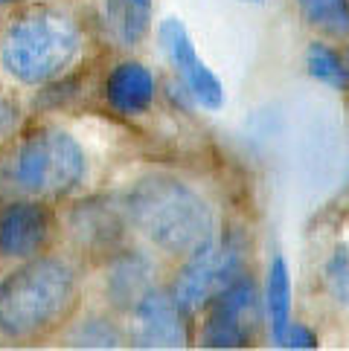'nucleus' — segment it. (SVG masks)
<instances>
[{"label": "nucleus", "instance_id": "obj_8", "mask_svg": "<svg viewBox=\"0 0 349 351\" xmlns=\"http://www.w3.org/2000/svg\"><path fill=\"white\" fill-rule=\"evenodd\" d=\"M131 340L140 348H183L190 343L183 311L164 291H148L131 308Z\"/></svg>", "mask_w": 349, "mask_h": 351}, {"label": "nucleus", "instance_id": "obj_14", "mask_svg": "<svg viewBox=\"0 0 349 351\" xmlns=\"http://www.w3.org/2000/svg\"><path fill=\"white\" fill-rule=\"evenodd\" d=\"M265 317L271 325V337L280 346L285 328L291 325V273L285 258L277 256L268 265V279H265Z\"/></svg>", "mask_w": 349, "mask_h": 351}, {"label": "nucleus", "instance_id": "obj_20", "mask_svg": "<svg viewBox=\"0 0 349 351\" xmlns=\"http://www.w3.org/2000/svg\"><path fill=\"white\" fill-rule=\"evenodd\" d=\"M3 3H12V0H0V6H3Z\"/></svg>", "mask_w": 349, "mask_h": 351}, {"label": "nucleus", "instance_id": "obj_5", "mask_svg": "<svg viewBox=\"0 0 349 351\" xmlns=\"http://www.w3.org/2000/svg\"><path fill=\"white\" fill-rule=\"evenodd\" d=\"M245 273V253L242 244L233 238L210 241L190 253V261L181 267L172 285V299L183 313H195L207 308L213 299Z\"/></svg>", "mask_w": 349, "mask_h": 351}, {"label": "nucleus", "instance_id": "obj_18", "mask_svg": "<svg viewBox=\"0 0 349 351\" xmlns=\"http://www.w3.org/2000/svg\"><path fill=\"white\" fill-rule=\"evenodd\" d=\"M280 346H282V348H317V334L311 331L308 325L291 319V325H289V328H285V334H282Z\"/></svg>", "mask_w": 349, "mask_h": 351}, {"label": "nucleus", "instance_id": "obj_6", "mask_svg": "<svg viewBox=\"0 0 349 351\" xmlns=\"http://www.w3.org/2000/svg\"><path fill=\"white\" fill-rule=\"evenodd\" d=\"M262 325V299L251 276H239L210 302L201 328L204 348H245Z\"/></svg>", "mask_w": 349, "mask_h": 351}, {"label": "nucleus", "instance_id": "obj_19", "mask_svg": "<svg viewBox=\"0 0 349 351\" xmlns=\"http://www.w3.org/2000/svg\"><path fill=\"white\" fill-rule=\"evenodd\" d=\"M15 125H18V105L0 99V136L12 134V131H15Z\"/></svg>", "mask_w": 349, "mask_h": 351}, {"label": "nucleus", "instance_id": "obj_3", "mask_svg": "<svg viewBox=\"0 0 349 351\" xmlns=\"http://www.w3.org/2000/svg\"><path fill=\"white\" fill-rule=\"evenodd\" d=\"M82 53L76 21L56 9H35L18 18L0 41V61L21 84H44L65 73Z\"/></svg>", "mask_w": 349, "mask_h": 351}, {"label": "nucleus", "instance_id": "obj_1", "mask_svg": "<svg viewBox=\"0 0 349 351\" xmlns=\"http://www.w3.org/2000/svg\"><path fill=\"white\" fill-rule=\"evenodd\" d=\"M126 221L148 244L172 256H190L216 232L213 206L201 192L169 174H148L126 195Z\"/></svg>", "mask_w": 349, "mask_h": 351}, {"label": "nucleus", "instance_id": "obj_11", "mask_svg": "<svg viewBox=\"0 0 349 351\" xmlns=\"http://www.w3.org/2000/svg\"><path fill=\"white\" fill-rule=\"evenodd\" d=\"M122 227L126 221L117 206H111V200H85L70 215V232L82 247L93 250H111L120 241Z\"/></svg>", "mask_w": 349, "mask_h": 351}, {"label": "nucleus", "instance_id": "obj_7", "mask_svg": "<svg viewBox=\"0 0 349 351\" xmlns=\"http://www.w3.org/2000/svg\"><path fill=\"white\" fill-rule=\"evenodd\" d=\"M157 38H160L164 53L169 56L174 73L181 76L183 87L192 93L195 102L207 110H218L224 105V84L201 61V56L195 53L192 38H190V32H186L183 23L178 18H166L157 27Z\"/></svg>", "mask_w": 349, "mask_h": 351}, {"label": "nucleus", "instance_id": "obj_10", "mask_svg": "<svg viewBox=\"0 0 349 351\" xmlns=\"http://www.w3.org/2000/svg\"><path fill=\"white\" fill-rule=\"evenodd\" d=\"M105 99L122 117L146 114L155 102V76L140 61H120L105 79Z\"/></svg>", "mask_w": 349, "mask_h": 351}, {"label": "nucleus", "instance_id": "obj_17", "mask_svg": "<svg viewBox=\"0 0 349 351\" xmlns=\"http://www.w3.org/2000/svg\"><path fill=\"white\" fill-rule=\"evenodd\" d=\"M70 346L76 348H120L122 334L114 322H108L102 317H91L76 325V331L70 334Z\"/></svg>", "mask_w": 349, "mask_h": 351}, {"label": "nucleus", "instance_id": "obj_9", "mask_svg": "<svg viewBox=\"0 0 349 351\" xmlns=\"http://www.w3.org/2000/svg\"><path fill=\"white\" fill-rule=\"evenodd\" d=\"M49 212L38 200H18L0 212V258H35L49 241Z\"/></svg>", "mask_w": 349, "mask_h": 351}, {"label": "nucleus", "instance_id": "obj_16", "mask_svg": "<svg viewBox=\"0 0 349 351\" xmlns=\"http://www.w3.org/2000/svg\"><path fill=\"white\" fill-rule=\"evenodd\" d=\"M306 67L311 73V79L329 84V87H335V90H346L349 87V64L338 53H335L329 44H323V41L308 44Z\"/></svg>", "mask_w": 349, "mask_h": 351}, {"label": "nucleus", "instance_id": "obj_2", "mask_svg": "<svg viewBox=\"0 0 349 351\" xmlns=\"http://www.w3.org/2000/svg\"><path fill=\"white\" fill-rule=\"evenodd\" d=\"M76 302V273L61 258H32L0 282V334L30 340L67 317Z\"/></svg>", "mask_w": 349, "mask_h": 351}, {"label": "nucleus", "instance_id": "obj_13", "mask_svg": "<svg viewBox=\"0 0 349 351\" xmlns=\"http://www.w3.org/2000/svg\"><path fill=\"white\" fill-rule=\"evenodd\" d=\"M102 21L120 47H134L152 27V0H102Z\"/></svg>", "mask_w": 349, "mask_h": 351}, {"label": "nucleus", "instance_id": "obj_15", "mask_svg": "<svg viewBox=\"0 0 349 351\" xmlns=\"http://www.w3.org/2000/svg\"><path fill=\"white\" fill-rule=\"evenodd\" d=\"M297 6L315 29L335 38L349 35V0H297Z\"/></svg>", "mask_w": 349, "mask_h": 351}, {"label": "nucleus", "instance_id": "obj_4", "mask_svg": "<svg viewBox=\"0 0 349 351\" xmlns=\"http://www.w3.org/2000/svg\"><path fill=\"white\" fill-rule=\"evenodd\" d=\"M87 174L85 148L61 128H38L15 154V180L35 197H67Z\"/></svg>", "mask_w": 349, "mask_h": 351}, {"label": "nucleus", "instance_id": "obj_12", "mask_svg": "<svg viewBox=\"0 0 349 351\" xmlns=\"http://www.w3.org/2000/svg\"><path fill=\"white\" fill-rule=\"evenodd\" d=\"M152 279H155V267H152V261H148V256L134 253V250L117 256L114 265H111V273H108L111 302L117 308L131 311L148 291H152Z\"/></svg>", "mask_w": 349, "mask_h": 351}, {"label": "nucleus", "instance_id": "obj_21", "mask_svg": "<svg viewBox=\"0 0 349 351\" xmlns=\"http://www.w3.org/2000/svg\"><path fill=\"white\" fill-rule=\"evenodd\" d=\"M251 3H259V0H251Z\"/></svg>", "mask_w": 349, "mask_h": 351}]
</instances>
